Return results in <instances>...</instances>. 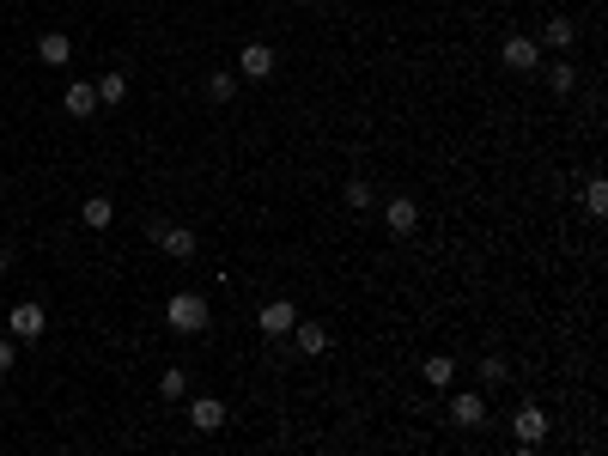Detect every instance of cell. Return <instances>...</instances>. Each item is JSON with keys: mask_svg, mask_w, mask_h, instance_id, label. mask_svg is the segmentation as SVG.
Wrapping results in <instances>:
<instances>
[{"mask_svg": "<svg viewBox=\"0 0 608 456\" xmlns=\"http://www.w3.org/2000/svg\"><path fill=\"white\" fill-rule=\"evenodd\" d=\"M535 61H541V49H535V37H511V43H505V67H517V74H530Z\"/></svg>", "mask_w": 608, "mask_h": 456, "instance_id": "10", "label": "cell"}, {"mask_svg": "<svg viewBox=\"0 0 608 456\" xmlns=\"http://www.w3.org/2000/svg\"><path fill=\"white\" fill-rule=\"evenodd\" d=\"M451 378H456V359H426V383H438V389H444Z\"/></svg>", "mask_w": 608, "mask_h": 456, "instance_id": "19", "label": "cell"}, {"mask_svg": "<svg viewBox=\"0 0 608 456\" xmlns=\"http://www.w3.org/2000/svg\"><path fill=\"white\" fill-rule=\"evenodd\" d=\"M67 55H74V43H67L61 31H43V37H37V61H49V67H61Z\"/></svg>", "mask_w": 608, "mask_h": 456, "instance_id": "11", "label": "cell"}, {"mask_svg": "<svg viewBox=\"0 0 608 456\" xmlns=\"http://www.w3.org/2000/svg\"><path fill=\"white\" fill-rule=\"evenodd\" d=\"M231 85H237L231 74H213V79H207V92H213V98H231Z\"/></svg>", "mask_w": 608, "mask_h": 456, "instance_id": "23", "label": "cell"}, {"mask_svg": "<svg viewBox=\"0 0 608 456\" xmlns=\"http://www.w3.org/2000/svg\"><path fill=\"white\" fill-rule=\"evenodd\" d=\"M292 329H299V353H329V329H323V323H292Z\"/></svg>", "mask_w": 608, "mask_h": 456, "instance_id": "12", "label": "cell"}, {"mask_svg": "<svg viewBox=\"0 0 608 456\" xmlns=\"http://www.w3.org/2000/svg\"><path fill=\"white\" fill-rule=\"evenodd\" d=\"M6 329L19 335V341H37V335L49 329V310H43L37 299H31V304H13V310H6Z\"/></svg>", "mask_w": 608, "mask_h": 456, "instance_id": "2", "label": "cell"}, {"mask_svg": "<svg viewBox=\"0 0 608 456\" xmlns=\"http://www.w3.org/2000/svg\"><path fill=\"white\" fill-rule=\"evenodd\" d=\"M237 74H244V79H268V74H274V49H268V43H244Z\"/></svg>", "mask_w": 608, "mask_h": 456, "instance_id": "5", "label": "cell"}, {"mask_svg": "<svg viewBox=\"0 0 608 456\" xmlns=\"http://www.w3.org/2000/svg\"><path fill=\"white\" fill-rule=\"evenodd\" d=\"M152 237L177 255V262H189V255H195V231H189V226H165V219H158V226H152Z\"/></svg>", "mask_w": 608, "mask_h": 456, "instance_id": "6", "label": "cell"}, {"mask_svg": "<svg viewBox=\"0 0 608 456\" xmlns=\"http://www.w3.org/2000/svg\"><path fill=\"white\" fill-rule=\"evenodd\" d=\"M541 37H548L554 49H572V37H578V25H572V19H548V31H541Z\"/></svg>", "mask_w": 608, "mask_h": 456, "instance_id": "16", "label": "cell"}, {"mask_svg": "<svg viewBox=\"0 0 608 456\" xmlns=\"http://www.w3.org/2000/svg\"><path fill=\"white\" fill-rule=\"evenodd\" d=\"M511 438H517L523 451L541 444V438H548V414H541V407H517V414H511Z\"/></svg>", "mask_w": 608, "mask_h": 456, "instance_id": "3", "label": "cell"}, {"mask_svg": "<svg viewBox=\"0 0 608 456\" xmlns=\"http://www.w3.org/2000/svg\"><path fill=\"white\" fill-rule=\"evenodd\" d=\"M13 359H19V347H13V341H0V378L13 371Z\"/></svg>", "mask_w": 608, "mask_h": 456, "instance_id": "24", "label": "cell"}, {"mask_svg": "<svg viewBox=\"0 0 608 456\" xmlns=\"http://www.w3.org/2000/svg\"><path fill=\"white\" fill-rule=\"evenodd\" d=\"M548 85H554L559 98H566V92L578 85V67H572V61H559V67H548Z\"/></svg>", "mask_w": 608, "mask_h": 456, "instance_id": "18", "label": "cell"}, {"mask_svg": "<svg viewBox=\"0 0 608 456\" xmlns=\"http://www.w3.org/2000/svg\"><path fill=\"white\" fill-rule=\"evenodd\" d=\"M481 420H487L481 396H451V426H481Z\"/></svg>", "mask_w": 608, "mask_h": 456, "instance_id": "9", "label": "cell"}, {"mask_svg": "<svg viewBox=\"0 0 608 456\" xmlns=\"http://www.w3.org/2000/svg\"><path fill=\"white\" fill-rule=\"evenodd\" d=\"M128 98V74H103L98 79V103H122Z\"/></svg>", "mask_w": 608, "mask_h": 456, "instance_id": "15", "label": "cell"}, {"mask_svg": "<svg viewBox=\"0 0 608 456\" xmlns=\"http://www.w3.org/2000/svg\"><path fill=\"white\" fill-rule=\"evenodd\" d=\"M67 110H74V116H92V110H98V85L74 79V85H67Z\"/></svg>", "mask_w": 608, "mask_h": 456, "instance_id": "13", "label": "cell"}, {"mask_svg": "<svg viewBox=\"0 0 608 456\" xmlns=\"http://www.w3.org/2000/svg\"><path fill=\"white\" fill-rule=\"evenodd\" d=\"M158 389H165V396H183V389H189V378H183V371H165V378H158Z\"/></svg>", "mask_w": 608, "mask_h": 456, "instance_id": "21", "label": "cell"}, {"mask_svg": "<svg viewBox=\"0 0 608 456\" xmlns=\"http://www.w3.org/2000/svg\"><path fill=\"white\" fill-rule=\"evenodd\" d=\"M0 329H6V310H0Z\"/></svg>", "mask_w": 608, "mask_h": 456, "instance_id": "26", "label": "cell"}, {"mask_svg": "<svg viewBox=\"0 0 608 456\" xmlns=\"http://www.w3.org/2000/svg\"><path fill=\"white\" fill-rule=\"evenodd\" d=\"M255 323H262V335H286L292 323H299V304H286V299L262 304V310H255Z\"/></svg>", "mask_w": 608, "mask_h": 456, "instance_id": "4", "label": "cell"}, {"mask_svg": "<svg viewBox=\"0 0 608 456\" xmlns=\"http://www.w3.org/2000/svg\"><path fill=\"white\" fill-rule=\"evenodd\" d=\"M383 226H389V231H414V226H420V207L407 201V195L383 201Z\"/></svg>", "mask_w": 608, "mask_h": 456, "instance_id": "8", "label": "cell"}, {"mask_svg": "<svg viewBox=\"0 0 608 456\" xmlns=\"http://www.w3.org/2000/svg\"><path fill=\"white\" fill-rule=\"evenodd\" d=\"M79 219H85V226H92V231H103V226H110V219H116V207H110V195H92V201L79 207Z\"/></svg>", "mask_w": 608, "mask_h": 456, "instance_id": "14", "label": "cell"}, {"mask_svg": "<svg viewBox=\"0 0 608 456\" xmlns=\"http://www.w3.org/2000/svg\"><path fill=\"white\" fill-rule=\"evenodd\" d=\"M481 378L487 383H505V359H481Z\"/></svg>", "mask_w": 608, "mask_h": 456, "instance_id": "22", "label": "cell"}, {"mask_svg": "<svg viewBox=\"0 0 608 456\" xmlns=\"http://www.w3.org/2000/svg\"><path fill=\"white\" fill-rule=\"evenodd\" d=\"M189 420H195V432H219V426H226V402L195 396V402H189Z\"/></svg>", "mask_w": 608, "mask_h": 456, "instance_id": "7", "label": "cell"}, {"mask_svg": "<svg viewBox=\"0 0 608 456\" xmlns=\"http://www.w3.org/2000/svg\"><path fill=\"white\" fill-rule=\"evenodd\" d=\"M165 323H171L177 335H201L207 323H213V310H207L201 292H177V299L165 304Z\"/></svg>", "mask_w": 608, "mask_h": 456, "instance_id": "1", "label": "cell"}, {"mask_svg": "<svg viewBox=\"0 0 608 456\" xmlns=\"http://www.w3.org/2000/svg\"><path fill=\"white\" fill-rule=\"evenodd\" d=\"M299 6H317V0H299Z\"/></svg>", "mask_w": 608, "mask_h": 456, "instance_id": "27", "label": "cell"}, {"mask_svg": "<svg viewBox=\"0 0 608 456\" xmlns=\"http://www.w3.org/2000/svg\"><path fill=\"white\" fill-rule=\"evenodd\" d=\"M347 207H371V183H347Z\"/></svg>", "mask_w": 608, "mask_h": 456, "instance_id": "20", "label": "cell"}, {"mask_svg": "<svg viewBox=\"0 0 608 456\" xmlns=\"http://www.w3.org/2000/svg\"><path fill=\"white\" fill-rule=\"evenodd\" d=\"M584 213H590V219H603V213H608V183L603 177L584 189Z\"/></svg>", "mask_w": 608, "mask_h": 456, "instance_id": "17", "label": "cell"}, {"mask_svg": "<svg viewBox=\"0 0 608 456\" xmlns=\"http://www.w3.org/2000/svg\"><path fill=\"white\" fill-rule=\"evenodd\" d=\"M6 268H13V262H6V255H0V280H6Z\"/></svg>", "mask_w": 608, "mask_h": 456, "instance_id": "25", "label": "cell"}]
</instances>
